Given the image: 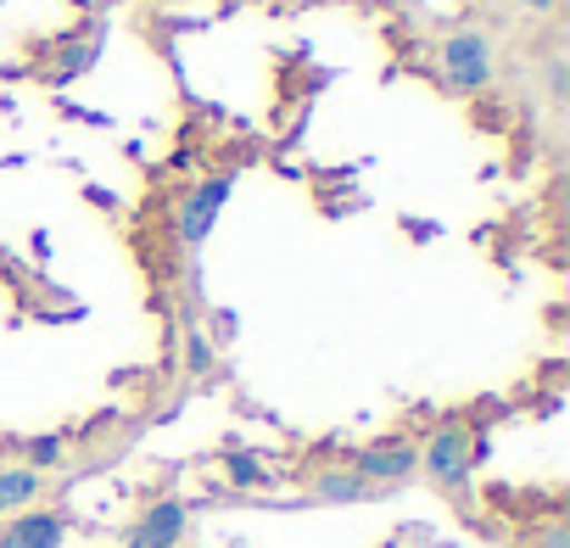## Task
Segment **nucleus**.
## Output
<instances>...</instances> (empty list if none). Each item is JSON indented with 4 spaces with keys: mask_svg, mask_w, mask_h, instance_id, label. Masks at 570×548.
<instances>
[{
    "mask_svg": "<svg viewBox=\"0 0 570 548\" xmlns=\"http://www.w3.org/2000/svg\"><path fill=\"white\" fill-rule=\"evenodd\" d=\"M279 7H331V0H279Z\"/></svg>",
    "mask_w": 570,
    "mask_h": 548,
    "instance_id": "nucleus-13",
    "label": "nucleus"
},
{
    "mask_svg": "<svg viewBox=\"0 0 570 548\" xmlns=\"http://www.w3.org/2000/svg\"><path fill=\"white\" fill-rule=\"evenodd\" d=\"M224 470H229V481H235V487H263V476H268V470L257 464V453H240V448H235V453H224Z\"/></svg>",
    "mask_w": 570,
    "mask_h": 548,
    "instance_id": "nucleus-9",
    "label": "nucleus"
},
{
    "mask_svg": "<svg viewBox=\"0 0 570 548\" xmlns=\"http://www.w3.org/2000/svg\"><path fill=\"white\" fill-rule=\"evenodd\" d=\"M46 476L40 470H0V515H12V509H29L40 498Z\"/></svg>",
    "mask_w": 570,
    "mask_h": 548,
    "instance_id": "nucleus-7",
    "label": "nucleus"
},
{
    "mask_svg": "<svg viewBox=\"0 0 570 548\" xmlns=\"http://www.w3.org/2000/svg\"><path fill=\"white\" fill-rule=\"evenodd\" d=\"M179 531H185V503H179V498H163V503H151V509L129 526L124 548H174Z\"/></svg>",
    "mask_w": 570,
    "mask_h": 548,
    "instance_id": "nucleus-4",
    "label": "nucleus"
},
{
    "mask_svg": "<svg viewBox=\"0 0 570 548\" xmlns=\"http://www.w3.org/2000/svg\"><path fill=\"white\" fill-rule=\"evenodd\" d=\"M185 364H190V375H202V381L213 375L218 359H213V342H207L202 331H185Z\"/></svg>",
    "mask_w": 570,
    "mask_h": 548,
    "instance_id": "nucleus-10",
    "label": "nucleus"
},
{
    "mask_svg": "<svg viewBox=\"0 0 570 548\" xmlns=\"http://www.w3.org/2000/svg\"><path fill=\"white\" fill-rule=\"evenodd\" d=\"M62 515L51 509H35V515H18L7 531H0V548H62Z\"/></svg>",
    "mask_w": 570,
    "mask_h": 548,
    "instance_id": "nucleus-6",
    "label": "nucleus"
},
{
    "mask_svg": "<svg viewBox=\"0 0 570 548\" xmlns=\"http://www.w3.org/2000/svg\"><path fill=\"white\" fill-rule=\"evenodd\" d=\"M314 498H325V503H358V498H370V481L353 476V470H325L314 481Z\"/></svg>",
    "mask_w": 570,
    "mask_h": 548,
    "instance_id": "nucleus-8",
    "label": "nucleus"
},
{
    "mask_svg": "<svg viewBox=\"0 0 570 548\" xmlns=\"http://www.w3.org/2000/svg\"><path fill=\"white\" fill-rule=\"evenodd\" d=\"M475 459H481V442H475L464 425H442V431L425 442V453H420V464H425V476H431L436 487H464V476H470Z\"/></svg>",
    "mask_w": 570,
    "mask_h": 548,
    "instance_id": "nucleus-2",
    "label": "nucleus"
},
{
    "mask_svg": "<svg viewBox=\"0 0 570 548\" xmlns=\"http://www.w3.org/2000/svg\"><path fill=\"white\" fill-rule=\"evenodd\" d=\"M436 79L459 96H475L498 79V51L481 29H453L442 46H436Z\"/></svg>",
    "mask_w": 570,
    "mask_h": 548,
    "instance_id": "nucleus-1",
    "label": "nucleus"
},
{
    "mask_svg": "<svg viewBox=\"0 0 570 548\" xmlns=\"http://www.w3.org/2000/svg\"><path fill=\"white\" fill-rule=\"evenodd\" d=\"M62 459V437H35L29 442V470H51Z\"/></svg>",
    "mask_w": 570,
    "mask_h": 548,
    "instance_id": "nucleus-11",
    "label": "nucleus"
},
{
    "mask_svg": "<svg viewBox=\"0 0 570 548\" xmlns=\"http://www.w3.org/2000/svg\"><path fill=\"white\" fill-rule=\"evenodd\" d=\"M414 464H420V448H414V442H403V437H392V442L364 448V453H358V464H353V476H364V481L375 487V481H403Z\"/></svg>",
    "mask_w": 570,
    "mask_h": 548,
    "instance_id": "nucleus-5",
    "label": "nucleus"
},
{
    "mask_svg": "<svg viewBox=\"0 0 570 548\" xmlns=\"http://www.w3.org/2000/svg\"><path fill=\"white\" fill-rule=\"evenodd\" d=\"M514 7H525V12H553L559 0H514Z\"/></svg>",
    "mask_w": 570,
    "mask_h": 548,
    "instance_id": "nucleus-12",
    "label": "nucleus"
},
{
    "mask_svg": "<svg viewBox=\"0 0 570 548\" xmlns=\"http://www.w3.org/2000/svg\"><path fill=\"white\" fill-rule=\"evenodd\" d=\"M229 190H235V174H213V179L190 185V196L179 202V241H185V252H196V246L213 235V224H218Z\"/></svg>",
    "mask_w": 570,
    "mask_h": 548,
    "instance_id": "nucleus-3",
    "label": "nucleus"
}]
</instances>
